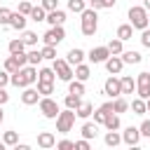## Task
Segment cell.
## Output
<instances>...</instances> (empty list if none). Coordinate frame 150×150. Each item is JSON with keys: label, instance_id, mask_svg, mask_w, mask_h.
<instances>
[{"label": "cell", "instance_id": "5", "mask_svg": "<svg viewBox=\"0 0 150 150\" xmlns=\"http://www.w3.org/2000/svg\"><path fill=\"white\" fill-rule=\"evenodd\" d=\"M52 68H54V73H56V77H59L61 82H70V80L75 77V68H73L66 59H54Z\"/></svg>", "mask_w": 150, "mask_h": 150}, {"label": "cell", "instance_id": "34", "mask_svg": "<svg viewBox=\"0 0 150 150\" xmlns=\"http://www.w3.org/2000/svg\"><path fill=\"white\" fill-rule=\"evenodd\" d=\"M115 5H117V0H89V7H94V9H110Z\"/></svg>", "mask_w": 150, "mask_h": 150}, {"label": "cell", "instance_id": "7", "mask_svg": "<svg viewBox=\"0 0 150 150\" xmlns=\"http://www.w3.org/2000/svg\"><path fill=\"white\" fill-rule=\"evenodd\" d=\"M63 40H66L63 26H49V30L42 35V42H45V45H61Z\"/></svg>", "mask_w": 150, "mask_h": 150}, {"label": "cell", "instance_id": "4", "mask_svg": "<svg viewBox=\"0 0 150 150\" xmlns=\"http://www.w3.org/2000/svg\"><path fill=\"white\" fill-rule=\"evenodd\" d=\"M75 110H70V108H66V110H61L59 112V117H56V131L59 134H68V131H73V127H75Z\"/></svg>", "mask_w": 150, "mask_h": 150}, {"label": "cell", "instance_id": "23", "mask_svg": "<svg viewBox=\"0 0 150 150\" xmlns=\"http://www.w3.org/2000/svg\"><path fill=\"white\" fill-rule=\"evenodd\" d=\"M131 35H134V26H131V23H122V26H117V38H120L122 42L131 40Z\"/></svg>", "mask_w": 150, "mask_h": 150}, {"label": "cell", "instance_id": "55", "mask_svg": "<svg viewBox=\"0 0 150 150\" xmlns=\"http://www.w3.org/2000/svg\"><path fill=\"white\" fill-rule=\"evenodd\" d=\"M30 2H33V0H30Z\"/></svg>", "mask_w": 150, "mask_h": 150}, {"label": "cell", "instance_id": "16", "mask_svg": "<svg viewBox=\"0 0 150 150\" xmlns=\"http://www.w3.org/2000/svg\"><path fill=\"white\" fill-rule=\"evenodd\" d=\"M26 14H21L19 9L16 12H12V19H9V28H14V30H26Z\"/></svg>", "mask_w": 150, "mask_h": 150}, {"label": "cell", "instance_id": "15", "mask_svg": "<svg viewBox=\"0 0 150 150\" xmlns=\"http://www.w3.org/2000/svg\"><path fill=\"white\" fill-rule=\"evenodd\" d=\"M49 26H63V21H66V12L63 9H52V12H47V19H45Z\"/></svg>", "mask_w": 150, "mask_h": 150}, {"label": "cell", "instance_id": "12", "mask_svg": "<svg viewBox=\"0 0 150 150\" xmlns=\"http://www.w3.org/2000/svg\"><path fill=\"white\" fill-rule=\"evenodd\" d=\"M110 56V49H108V45L105 47H94V49H89L87 52V59L91 61V63H105V59Z\"/></svg>", "mask_w": 150, "mask_h": 150}, {"label": "cell", "instance_id": "43", "mask_svg": "<svg viewBox=\"0 0 150 150\" xmlns=\"http://www.w3.org/2000/svg\"><path fill=\"white\" fill-rule=\"evenodd\" d=\"M30 9H33V2H30V0H21V2H19V12H21V14H26V16H28V14H30Z\"/></svg>", "mask_w": 150, "mask_h": 150}, {"label": "cell", "instance_id": "47", "mask_svg": "<svg viewBox=\"0 0 150 150\" xmlns=\"http://www.w3.org/2000/svg\"><path fill=\"white\" fill-rule=\"evenodd\" d=\"M42 7H45L47 12H52V9H59V0H42Z\"/></svg>", "mask_w": 150, "mask_h": 150}, {"label": "cell", "instance_id": "13", "mask_svg": "<svg viewBox=\"0 0 150 150\" xmlns=\"http://www.w3.org/2000/svg\"><path fill=\"white\" fill-rule=\"evenodd\" d=\"M40 98H42V94H40L38 89H33V87H23V91H21V103H23V105H35Z\"/></svg>", "mask_w": 150, "mask_h": 150}, {"label": "cell", "instance_id": "32", "mask_svg": "<svg viewBox=\"0 0 150 150\" xmlns=\"http://www.w3.org/2000/svg\"><path fill=\"white\" fill-rule=\"evenodd\" d=\"M68 91H70V94H77V96H82L87 89H84V82H82V80H70V82H68Z\"/></svg>", "mask_w": 150, "mask_h": 150}, {"label": "cell", "instance_id": "3", "mask_svg": "<svg viewBox=\"0 0 150 150\" xmlns=\"http://www.w3.org/2000/svg\"><path fill=\"white\" fill-rule=\"evenodd\" d=\"M127 16H129V23L134 28H138V30H143V28L150 26V14H148V9L143 5H131L129 12H127Z\"/></svg>", "mask_w": 150, "mask_h": 150}, {"label": "cell", "instance_id": "39", "mask_svg": "<svg viewBox=\"0 0 150 150\" xmlns=\"http://www.w3.org/2000/svg\"><path fill=\"white\" fill-rule=\"evenodd\" d=\"M38 91H40L42 96L54 94V82H40V80H38Z\"/></svg>", "mask_w": 150, "mask_h": 150}, {"label": "cell", "instance_id": "53", "mask_svg": "<svg viewBox=\"0 0 150 150\" xmlns=\"http://www.w3.org/2000/svg\"><path fill=\"white\" fill-rule=\"evenodd\" d=\"M145 105H148V112H150V98H145Z\"/></svg>", "mask_w": 150, "mask_h": 150}, {"label": "cell", "instance_id": "6", "mask_svg": "<svg viewBox=\"0 0 150 150\" xmlns=\"http://www.w3.org/2000/svg\"><path fill=\"white\" fill-rule=\"evenodd\" d=\"M38 108H40V112H42V117H47V120H56L59 117V103L52 98V96H42L40 101H38Z\"/></svg>", "mask_w": 150, "mask_h": 150}, {"label": "cell", "instance_id": "9", "mask_svg": "<svg viewBox=\"0 0 150 150\" xmlns=\"http://www.w3.org/2000/svg\"><path fill=\"white\" fill-rule=\"evenodd\" d=\"M103 94H105V96H110V98L122 96V80H120V77H115V75H110V77L103 82Z\"/></svg>", "mask_w": 150, "mask_h": 150}, {"label": "cell", "instance_id": "26", "mask_svg": "<svg viewBox=\"0 0 150 150\" xmlns=\"http://www.w3.org/2000/svg\"><path fill=\"white\" fill-rule=\"evenodd\" d=\"M7 49H9V54H21V52L26 49V42H23L21 38H14V40H9Z\"/></svg>", "mask_w": 150, "mask_h": 150}, {"label": "cell", "instance_id": "14", "mask_svg": "<svg viewBox=\"0 0 150 150\" xmlns=\"http://www.w3.org/2000/svg\"><path fill=\"white\" fill-rule=\"evenodd\" d=\"M54 145H56V138H54L52 131H40V134H38V148L49 150V148H54Z\"/></svg>", "mask_w": 150, "mask_h": 150}, {"label": "cell", "instance_id": "44", "mask_svg": "<svg viewBox=\"0 0 150 150\" xmlns=\"http://www.w3.org/2000/svg\"><path fill=\"white\" fill-rule=\"evenodd\" d=\"M56 148H59V150H73V148H75V141L63 138V141H59V143H56Z\"/></svg>", "mask_w": 150, "mask_h": 150}, {"label": "cell", "instance_id": "27", "mask_svg": "<svg viewBox=\"0 0 150 150\" xmlns=\"http://www.w3.org/2000/svg\"><path fill=\"white\" fill-rule=\"evenodd\" d=\"M38 80H40V82H54V80H56L54 68H40V70H38Z\"/></svg>", "mask_w": 150, "mask_h": 150}, {"label": "cell", "instance_id": "49", "mask_svg": "<svg viewBox=\"0 0 150 150\" xmlns=\"http://www.w3.org/2000/svg\"><path fill=\"white\" fill-rule=\"evenodd\" d=\"M75 150H89V138H80V141H75Z\"/></svg>", "mask_w": 150, "mask_h": 150}, {"label": "cell", "instance_id": "17", "mask_svg": "<svg viewBox=\"0 0 150 150\" xmlns=\"http://www.w3.org/2000/svg\"><path fill=\"white\" fill-rule=\"evenodd\" d=\"M84 56H87V54H84L80 47H73V49L66 54V61H68L70 66H77V63H82V61H84Z\"/></svg>", "mask_w": 150, "mask_h": 150}, {"label": "cell", "instance_id": "24", "mask_svg": "<svg viewBox=\"0 0 150 150\" xmlns=\"http://www.w3.org/2000/svg\"><path fill=\"white\" fill-rule=\"evenodd\" d=\"M120 56H122V61H124V63H131V66L141 63V59H143V56H141L138 52H134V49H127V52H122Z\"/></svg>", "mask_w": 150, "mask_h": 150}, {"label": "cell", "instance_id": "18", "mask_svg": "<svg viewBox=\"0 0 150 150\" xmlns=\"http://www.w3.org/2000/svg\"><path fill=\"white\" fill-rule=\"evenodd\" d=\"M80 131H82V138H89V141H91V138L98 136V124H96V122H84Z\"/></svg>", "mask_w": 150, "mask_h": 150}, {"label": "cell", "instance_id": "31", "mask_svg": "<svg viewBox=\"0 0 150 150\" xmlns=\"http://www.w3.org/2000/svg\"><path fill=\"white\" fill-rule=\"evenodd\" d=\"M19 68H21V63H19V59H16L14 54H9V56L5 59V70H7V73H16Z\"/></svg>", "mask_w": 150, "mask_h": 150}, {"label": "cell", "instance_id": "19", "mask_svg": "<svg viewBox=\"0 0 150 150\" xmlns=\"http://www.w3.org/2000/svg\"><path fill=\"white\" fill-rule=\"evenodd\" d=\"M103 141H105V145H108V148H117V145L122 143V134H120L117 129H108V134H105V138H103Z\"/></svg>", "mask_w": 150, "mask_h": 150}, {"label": "cell", "instance_id": "40", "mask_svg": "<svg viewBox=\"0 0 150 150\" xmlns=\"http://www.w3.org/2000/svg\"><path fill=\"white\" fill-rule=\"evenodd\" d=\"M40 52H42V59H52V61L56 59V45H45Z\"/></svg>", "mask_w": 150, "mask_h": 150}, {"label": "cell", "instance_id": "22", "mask_svg": "<svg viewBox=\"0 0 150 150\" xmlns=\"http://www.w3.org/2000/svg\"><path fill=\"white\" fill-rule=\"evenodd\" d=\"M129 108L134 110V115H145L148 112V105H145V98H141V96H136L131 103H129Z\"/></svg>", "mask_w": 150, "mask_h": 150}, {"label": "cell", "instance_id": "33", "mask_svg": "<svg viewBox=\"0 0 150 150\" xmlns=\"http://www.w3.org/2000/svg\"><path fill=\"white\" fill-rule=\"evenodd\" d=\"M103 127H105V129H120V127H122V122H120V115H117V112H110V115L105 117Z\"/></svg>", "mask_w": 150, "mask_h": 150}, {"label": "cell", "instance_id": "46", "mask_svg": "<svg viewBox=\"0 0 150 150\" xmlns=\"http://www.w3.org/2000/svg\"><path fill=\"white\" fill-rule=\"evenodd\" d=\"M138 129H141V136H148L150 138V120H143Z\"/></svg>", "mask_w": 150, "mask_h": 150}, {"label": "cell", "instance_id": "2", "mask_svg": "<svg viewBox=\"0 0 150 150\" xmlns=\"http://www.w3.org/2000/svg\"><path fill=\"white\" fill-rule=\"evenodd\" d=\"M98 9H94V7H87L80 16V30H82V35L84 38H91L96 30H98V14H96Z\"/></svg>", "mask_w": 150, "mask_h": 150}, {"label": "cell", "instance_id": "35", "mask_svg": "<svg viewBox=\"0 0 150 150\" xmlns=\"http://www.w3.org/2000/svg\"><path fill=\"white\" fill-rule=\"evenodd\" d=\"M23 35H21V40L26 42V47H35L38 45V33H33V30H21Z\"/></svg>", "mask_w": 150, "mask_h": 150}, {"label": "cell", "instance_id": "30", "mask_svg": "<svg viewBox=\"0 0 150 150\" xmlns=\"http://www.w3.org/2000/svg\"><path fill=\"white\" fill-rule=\"evenodd\" d=\"M28 16H30V21H35V23H38V21H45V19H47V9H45L42 5H40V7H33Z\"/></svg>", "mask_w": 150, "mask_h": 150}, {"label": "cell", "instance_id": "1", "mask_svg": "<svg viewBox=\"0 0 150 150\" xmlns=\"http://www.w3.org/2000/svg\"><path fill=\"white\" fill-rule=\"evenodd\" d=\"M33 82H38V70H35V66H30V63H26V66L19 68L16 73H12V80H9V84H14V87H19V89L30 87Z\"/></svg>", "mask_w": 150, "mask_h": 150}, {"label": "cell", "instance_id": "20", "mask_svg": "<svg viewBox=\"0 0 150 150\" xmlns=\"http://www.w3.org/2000/svg\"><path fill=\"white\" fill-rule=\"evenodd\" d=\"M89 77H91V68H89L87 63H77V66H75V80L87 82Z\"/></svg>", "mask_w": 150, "mask_h": 150}, {"label": "cell", "instance_id": "21", "mask_svg": "<svg viewBox=\"0 0 150 150\" xmlns=\"http://www.w3.org/2000/svg\"><path fill=\"white\" fill-rule=\"evenodd\" d=\"M122 94H136V80L131 75H122Z\"/></svg>", "mask_w": 150, "mask_h": 150}, {"label": "cell", "instance_id": "52", "mask_svg": "<svg viewBox=\"0 0 150 150\" xmlns=\"http://www.w3.org/2000/svg\"><path fill=\"white\" fill-rule=\"evenodd\" d=\"M143 7H145V9L150 12V0H143Z\"/></svg>", "mask_w": 150, "mask_h": 150}, {"label": "cell", "instance_id": "48", "mask_svg": "<svg viewBox=\"0 0 150 150\" xmlns=\"http://www.w3.org/2000/svg\"><path fill=\"white\" fill-rule=\"evenodd\" d=\"M9 80H12V73L0 70V87H7V84H9Z\"/></svg>", "mask_w": 150, "mask_h": 150}, {"label": "cell", "instance_id": "28", "mask_svg": "<svg viewBox=\"0 0 150 150\" xmlns=\"http://www.w3.org/2000/svg\"><path fill=\"white\" fill-rule=\"evenodd\" d=\"M112 110H115L117 115H122V112H127V110H129V101H127V98H122V96H117V98H112Z\"/></svg>", "mask_w": 150, "mask_h": 150}, {"label": "cell", "instance_id": "42", "mask_svg": "<svg viewBox=\"0 0 150 150\" xmlns=\"http://www.w3.org/2000/svg\"><path fill=\"white\" fill-rule=\"evenodd\" d=\"M9 19H12V9L0 5V26H9Z\"/></svg>", "mask_w": 150, "mask_h": 150}, {"label": "cell", "instance_id": "36", "mask_svg": "<svg viewBox=\"0 0 150 150\" xmlns=\"http://www.w3.org/2000/svg\"><path fill=\"white\" fill-rule=\"evenodd\" d=\"M108 49H110V54H122V52H124V42L115 35V40L108 42Z\"/></svg>", "mask_w": 150, "mask_h": 150}, {"label": "cell", "instance_id": "38", "mask_svg": "<svg viewBox=\"0 0 150 150\" xmlns=\"http://www.w3.org/2000/svg\"><path fill=\"white\" fill-rule=\"evenodd\" d=\"M68 9L75 12V14H82V12L87 9V2H84V0H68Z\"/></svg>", "mask_w": 150, "mask_h": 150}, {"label": "cell", "instance_id": "51", "mask_svg": "<svg viewBox=\"0 0 150 150\" xmlns=\"http://www.w3.org/2000/svg\"><path fill=\"white\" fill-rule=\"evenodd\" d=\"M2 122H5V112H2V105H0V127H2Z\"/></svg>", "mask_w": 150, "mask_h": 150}, {"label": "cell", "instance_id": "37", "mask_svg": "<svg viewBox=\"0 0 150 150\" xmlns=\"http://www.w3.org/2000/svg\"><path fill=\"white\" fill-rule=\"evenodd\" d=\"M2 141H5V145L14 148V145L19 143V131H5V134H2Z\"/></svg>", "mask_w": 150, "mask_h": 150}, {"label": "cell", "instance_id": "41", "mask_svg": "<svg viewBox=\"0 0 150 150\" xmlns=\"http://www.w3.org/2000/svg\"><path fill=\"white\" fill-rule=\"evenodd\" d=\"M26 54H28V63H30V66H38V63L42 61V52H40V49H30V52H26Z\"/></svg>", "mask_w": 150, "mask_h": 150}, {"label": "cell", "instance_id": "50", "mask_svg": "<svg viewBox=\"0 0 150 150\" xmlns=\"http://www.w3.org/2000/svg\"><path fill=\"white\" fill-rule=\"evenodd\" d=\"M9 101V94H7V89L5 87H0V105H5Z\"/></svg>", "mask_w": 150, "mask_h": 150}, {"label": "cell", "instance_id": "29", "mask_svg": "<svg viewBox=\"0 0 150 150\" xmlns=\"http://www.w3.org/2000/svg\"><path fill=\"white\" fill-rule=\"evenodd\" d=\"M91 112H94V105H91L89 101H82V103H80V108L75 110V115H77V117H82V120H87Z\"/></svg>", "mask_w": 150, "mask_h": 150}, {"label": "cell", "instance_id": "8", "mask_svg": "<svg viewBox=\"0 0 150 150\" xmlns=\"http://www.w3.org/2000/svg\"><path fill=\"white\" fill-rule=\"evenodd\" d=\"M136 94L141 98H150V70H143L136 75Z\"/></svg>", "mask_w": 150, "mask_h": 150}, {"label": "cell", "instance_id": "45", "mask_svg": "<svg viewBox=\"0 0 150 150\" xmlns=\"http://www.w3.org/2000/svg\"><path fill=\"white\" fill-rule=\"evenodd\" d=\"M141 45L150 49V28H143L141 30Z\"/></svg>", "mask_w": 150, "mask_h": 150}, {"label": "cell", "instance_id": "54", "mask_svg": "<svg viewBox=\"0 0 150 150\" xmlns=\"http://www.w3.org/2000/svg\"><path fill=\"white\" fill-rule=\"evenodd\" d=\"M0 150H5V141H0Z\"/></svg>", "mask_w": 150, "mask_h": 150}, {"label": "cell", "instance_id": "11", "mask_svg": "<svg viewBox=\"0 0 150 150\" xmlns=\"http://www.w3.org/2000/svg\"><path fill=\"white\" fill-rule=\"evenodd\" d=\"M122 143H124V145H138V143H141V129L129 124V127L122 131Z\"/></svg>", "mask_w": 150, "mask_h": 150}, {"label": "cell", "instance_id": "25", "mask_svg": "<svg viewBox=\"0 0 150 150\" xmlns=\"http://www.w3.org/2000/svg\"><path fill=\"white\" fill-rule=\"evenodd\" d=\"M80 103H82V96H77V94H66V98H63V105L66 108H70V110H77L80 108Z\"/></svg>", "mask_w": 150, "mask_h": 150}, {"label": "cell", "instance_id": "10", "mask_svg": "<svg viewBox=\"0 0 150 150\" xmlns=\"http://www.w3.org/2000/svg\"><path fill=\"white\" fill-rule=\"evenodd\" d=\"M105 70L110 73V75H120L122 73V68H124V61H122V56L120 54H110L108 59H105Z\"/></svg>", "mask_w": 150, "mask_h": 150}]
</instances>
